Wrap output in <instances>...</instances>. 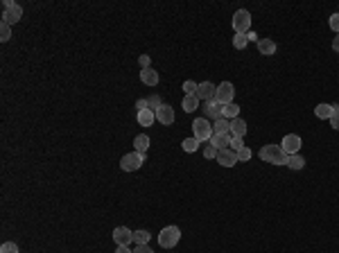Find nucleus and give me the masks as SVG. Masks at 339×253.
<instances>
[{"instance_id":"20","label":"nucleus","mask_w":339,"mask_h":253,"mask_svg":"<svg viewBox=\"0 0 339 253\" xmlns=\"http://www.w3.org/2000/svg\"><path fill=\"white\" fill-rule=\"evenodd\" d=\"M212 134H231V120L219 118L212 124Z\"/></svg>"},{"instance_id":"12","label":"nucleus","mask_w":339,"mask_h":253,"mask_svg":"<svg viewBox=\"0 0 339 253\" xmlns=\"http://www.w3.org/2000/svg\"><path fill=\"white\" fill-rule=\"evenodd\" d=\"M215 91H217V86H212L211 81H202V84H199V88H197V97H199V100L211 102V100H215Z\"/></svg>"},{"instance_id":"28","label":"nucleus","mask_w":339,"mask_h":253,"mask_svg":"<svg viewBox=\"0 0 339 253\" xmlns=\"http://www.w3.org/2000/svg\"><path fill=\"white\" fill-rule=\"evenodd\" d=\"M197 88H199V84H195L192 79L183 81V91H186V95H197Z\"/></svg>"},{"instance_id":"34","label":"nucleus","mask_w":339,"mask_h":253,"mask_svg":"<svg viewBox=\"0 0 339 253\" xmlns=\"http://www.w3.org/2000/svg\"><path fill=\"white\" fill-rule=\"evenodd\" d=\"M330 30H333L335 34H339V14H333V16H330Z\"/></svg>"},{"instance_id":"26","label":"nucleus","mask_w":339,"mask_h":253,"mask_svg":"<svg viewBox=\"0 0 339 253\" xmlns=\"http://www.w3.org/2000/svg\"><path fill=\"white\" fill-rule=\"evenodd\" d=\"M247 43H249V36H247V34H235L233 36V48L235 50H244Z\"/></svg>"},{"instance_id":"32","label":"nucleus","mask_w":339,"mask_h":253,"mask_svg":"<svg viewBox=\"0 0 339 253\" xmlns=\"http://www.w3.org/2000/svg\"><path fill=\"white\" fill-rule=\"evenodd\" d=\"M217 154H219V149L215 145H208L206 149H204V156L206 158H217Z\"/></svg>"},{"instance_id":"35","label":"nucleus","mask_w":339,"mask_h":253,"mask_svg":"<svg viewBox=\"0 0 339 253\" xmlns=\"http://www.w3.org/2000/svg\"><path fill=\"white\" fill-rule=\"evenodd\" d=\"M147 104H149V108H152V111H156V108L161 107V100L156 95H152V97H147Z\"/></svg>"},{"instance_id":"10","label":"nucleus","mask_w":339,"mask_h":253,"mask_svg":"<svg viewBox=\"0 0 339 253\" xmlns=\"http://www.w3.org/2000/svg\"><path fill=\"white\" fill-rule=\"evenodd\" d=\"M113 240L118 247H127L129 242H133V231H129L127 226H118L113 228Z\"/></svg>"},{"instance_id":"18","label":"nucleus","mask_w":339,"mask_h":253,"mask_svg":"<svg viewBox=\"0 0 339 253\" xmlns=\"http://www.w3.org/2000/svg\"><path fill=\"white\" fill-rule=\"evenodd\" d=\"M247 134V122L242 118H235L231 120V136H238V138H244Z\"/></svg>"},{"instance_id":"24","label":"nucleus","mask_w":339,"mask_h":253,"mask_svg":"<svg viewBox=\"0 0 339 253\" xmlns=\"http://www.w3.org/2000/svg\"><path fill=\"white\" fill-rule=\"evenodd\" d=\"M224 118L226 120H235V118H240V107L238 104H228V107H224Z\"/></svg>"},{"instance_id":"25","label":"nucleus","mask_w":339,"mask_h":253,"mask_svg":"<svg viewBox=\"0 0 339 253\" xmlns=\"http://www.w3.org/2000/svg\"><path fill=\"white\" fill-rule=\"evenodd\" d=\"M152 240V233L149 231H133V242L136 244H147Z\"/></svg>"},{"instance_id":"39","label":"nucleus","mask_w":339,"mask_h":253,"mask_svg":"<svg viewBox=\"0 0 339 253\" xmlns=\"http://www.w3.org/2000/svg\"><path fill=\"white\" fill-rule=\"evenodd\" d=\"M138 61H140V68H149V57H147V54H140V59H138Z\"/></svg>"},{"instance_id":"33","label":"nucleus","mask_w":339,"mask_h":253,"mask_svg":"<svg viewBox=\"0 0 339 253\" xmlns=\"http://www.w3.org/2000/svg\"><path fill=\"white\" fill-rule=\"evenodd\" d=\"M251 158V149L249 147H242V149L238 151V161H249Z\"/></svg>"},{"instance_id":"14","label":"nucleus","mask_w":339,"mask_h":253,"mask_svg":"<svg viewBox=\"0 0 339 253\" xmlns=\"http://www.w3.org/2000/svg\"><path fill=\"white\" fill-rule=\"evenodd\" d=\"M231 138H233L231 134H212L211 145H215L219 151H222V149H228V147H231Z\"/></svg>"},{"instance_id":"30","label":"nucleus","mask_w":339,"mask_h":253,"mask_svg":"<svg viewBox=\"0 0 339 253\" xmlns=\"http://www.w3.org/2000/svg\"><path fill=\"white\" fill-rule=\"evenodd\" d=\"M242 147H247V145H244V140H242V138H238V136H233V138H231V147H228V149L240 151Z\"/></svg>"},{"instance_id":"8","label":"nucleus","mask_w":339,"mask_h":253,"mask_svg":"<svg viewBox=\"0 0 339 253\" xmlns=\"http://www.w3.org/2000/svg\"><path fill=\"white\" fill-rule=\"evenodd\" d=\"M301 145H303V140H301V136H297V134H287L285 138H283V143H281L283 151H285L287 156L298 154V151H301Z\"/></svg>"},{"instance_id":"7","label":"nucleus","mask_w":339,"mask_h":253,"mask_svg":"<svg viewBox=\"0 0 339 253\" xmlns=\"http://www.w3.org/2000/svg\"><path fill=\"white\" fill-rule=\"evenodd\" d=\"M192 131H195V138L202 143V140H211L212 138V124L206 118H197L192 122Z\"/></svg>"},{"instance_id":"13","label":"nucleus","mask_w":339,"mask_h":253,"mask_svg":"<svg viewBox=\"0 0 339 253\" xmlns=\"http://www.w3.org/2000/svg\"><path fill=\"white\" fill-rule=\"evenodd\" d=\"M337 111H339L337 104H319V107L314 108V115H317L319 120H330Z\"/></svg>"},{"instance_id":"19","label":"nucleus","mask_w":339,"mask_h":253,"mask_svg":"<svg viewBox=\"0 0 339 253\" xmlns=\"http://www.w3.org/2000/svg\"><path fill=\"white\" fill-rule=\"evenodd\" d=\"M138 122H140V127H152L156 122V113H154L152 108H145V111L138 113Z\"/></svg>"},{"instance_id":"37","label":"nucleus","mask_w":339,"mask_h":253,"mask_svg":"<svg viewBox=\"0 0 339 253\" xmlns=\"http://www.w3.org/2000/svg\"><path fill=\"white\" fill-rule=\"evenodd\" d=\"M330 127H333V129H337V131H339V111H337V113L333 115V118H330Z\"/></svg>"},{"instance_id":"40","label":"nucleus","mask_w":339,"mask_h":253,"mask_svg":"<svg viewBox=\"0 0 339 253\" xmlns=\"http://www.w3.org/2000/svg\"><path fill=\"white\" fill-rule=\"evenodd\" d=\"M333 50H335V52H339V34L335 36V41H333Z\"/></svg>"},{"instance_id":"17","label":"nucleus","mask_w":339,"mask_h":253,"mask_svg":"<svg viewBox=\"0 0 339 253\" xmlns=\"http://www.w3.org/2000/svg\"><path fill=\"white\" fill-rule=\"evenodd\" d=\"M258 52L265 54V57H271V54L276 52V43L271 41V38H260L258 41Z\"/></svg>"},{"instance_id":"21","label":"nucleus","mask_w":339,"mask_h":253,"mask_svg":"<svg viewBox=\"0 0 339 253\" xmlns=\"http://www.w3.org/2000/svg\"><path fill=\"white\" fill-rule=\"evenodd\" d=\"M199 108V97L197 95H186L183 97V111L186 113H192V111H197Z\"/></svg>"},{"instance_id":"9","label":"nucleus","mask_w":339,"mask_h":253,"mask_svg":"<svg viewBox=\"0 0 339 253\" xmlns=\"http://www.w3.org/2000/svg\"><path fill=\"white\" fill-rule=\"evenodd\" d=\"M154 113H156V120H159L161 124H165V127H170V124L174 122V108L170 107V104H161Z\"/></svg>"},{"instance_id":"2","label":"nucleus","mask_w":339,"mask_h":253,"mask_svg":"<svg viewBox=\"0 0 339 253\" xmlns=\"http://www.w3.org/2000/svg\"><path fill=\"white\" fill-rule=\"evenodd\" d=\"M21 18H23L21 5L11 2V0H5V2H2V23H7V25H16Z\"/></svg>"},{"instance_id":"3","label":"nucleus","mask_w":339,"mask_h":253,"mask_svg":"<svg viewBox=\"0 0 339 253\" xmlns=\"http://www.w3.org/2000/svg\"><path fill=\"white\" fill-rule=\"evenodd\" d=\"M179 240H181V231L176 226H165L163 231L159 233V244L163 249L176 247V244H179Z\"/></svg>"},{"instance_id":"22","label":"nucleus","mask_w":339,"mask_h":253,"mask_svg":"<svg viewBox=\"0 0 339 253\" xmlns=\"http://www.w3.org/2000/svg\"><path fill=\"white\" fill-rule=\"evenodd\" d=\"M303 165H305V158H303L301 154L287 156V167H290V170H303Z\"/></svg>"},{"instance_id":"38","label":"nucleus","mask_w":339,"mask_h":253,"mask_svg":"<svg viewBox=\"0 0 339 253\" xmlns=\"http://www.w3.org/2000/svg\"><path fill=\"white\" fill-rule=\"evenodd\" d=\"M136 108H138V113H140V111H145V108H149L147 100H138V102H136Z\"/></svg>"},{"instance_id":"31","label":"nucleus","mask_w":339,"mask_h":253,"mask_svg":"<svg viewBox=\"0 0 339 253\" xmlns=\"http://www.w3.org/2000/svg\"><path fill=\"white\" fill-rule=\"evenodd\" d=\"M0 253H18V247L14 242H5L0 247Z\"/></svg>"},{"instance_id":"11","label":"nucleus","mask_w":339,"mask_h":253,"mask_svg":"<svg viewBox=\"0 0 339 253\" xmlns=\"http://www.w3.org/2000/svg\"><path fill=\"white\" fill-rule=\"evenodd\" d=\"M215 161H217L222 167H233L235 163H240L238 161V151H233V149H222Z\"/></svg>"},{"instance_id":"16","label":"nucleus","mask_w":339,"mask_h":253,"mask_svg":"<svg viewBox=\"0 0 339 253\" xmlns=\"http://www.w3.org/2000/svg\"><path fill=\"white\" fill-rule=\"evenodd\" d=\"M208 115H212L215 120H219V118H224V107L222 104H217L215 100H211V102H206V108H204Z\"/></svg>"},{"instance_id":"1","label":"nucleus","mask_w":339,"mask_h":253,"mask_svg":"<svg viewBox=\"0 0 339 253\" xmlns=\"http://www.w3.org/2000/svg\"><path fill=\"white\" fill-rule=\"evenodd\" d=\"M260 158L271 165H287V154L281 145H265L260 149Z\"/></svg>"},{"instance_id":"27","label":"nucleus","mask_w":339,"mask_h":253,"mask_svg":"<svg viewBox=\"0 0 339 253\" xmlns=\"http://www.w3.org/2000/svg\"><path fill=\"white\" fill-rule=\"evenodd\" d=\"M181 147H183V151L192 154V151H197V147H199V140L197 138H186L183 143H181Z\"/></svg>"},{"instance_id":"29","label":"nucleus","mask_w":339,"mask_h":253,"mask_svg":"<svg viewBox=\"0 0 339 253\" xmlns=\"http://www.w3.org/2000/svg\"><path fill=\"white\" fill-rule=\"evenodd\" d=\"M9 36H11V25L0 23V41H9Z\"/></svg>"},{"instance_id":"23","label":"nucleus","mask_w":339,"mask_h":253,"mask_svg":"<svg viewBox=\"0 0 339 253\" xmlns=\"http://www.w3.org/2000/svg\"><path fill=\"white\" fill-rule=\"evenodd\" d=\"M133 147H136V151L145 154V151H147V147H149V136H145V134L136 136V138H133Z\"/></svg>"},{"instance_id":"5","label":"nucleus","mask_w":339,"mask_h":253,"mask_svg":"<svg viewBox=\"0 0 339 253\" xmlns=\"http://www.w3.org/2000/svg\"><path fill=\"white\" fill-rule=\"evenodd\" d=\"M145 163V154H140V151H131V154H125L120 161V167L125 170V172H136V170H140V165Z\"/></svg>"},{"instance_id":"41","label":"nucleus","mask_w":339,"mask_h":253,"mask_svg":"<svg viewBox=\"0 0 339 253\" xmlns=\"http://www.w3.org/2000/svg\"><path fill=\"white\" fill-rule=\"evenodd\" d=\"M116 253H133V251H129L127 247H118V251Z\"/></svg>"},{"instance_id":"36","label":"nucleus","mask_w":339,"mask_h":253,"mask_svg":"<svg viewBox=\"0 0 339 253\" xmlns=\"http://www.w3.org/2000/svg\"><path fill=\"white\" fill-rule=\"evenodd\" d=\"M133 253H154V251L147 247V244H138V247H136V251H133Z\"/></svg>"},{"instance_id":"15","label":"nucleus","mask_w":339,"mask_h":253,"mask_svg":"<svg viewBox=\"0 0 339 253\" xmlns=\"http://www.w3.org/2000/svg\"><path fill=\"white\" fill-rule=\"evenodd\" d=\"M140 81H143L145 86H156V84H159V72L154 68L140 70Z\"/></svg>"},{"instance_id":"6","label":"nucleus","mask_w":339,"mask_h":253,"mask_svg":"<svg viewBox=\"0 0 339 253\" xmlns=\"http://www.w3.org/2000/svg\"><path fill=\"white\" fill-rule=\"evenodd\" d=\"M233 30L235 34H247L249 32V27H251V14L247 9H238L233 14Z\"/></svg>"},{"instance_id":"4","label":"nucleus","mask_w":339,"mask_h":253,"mask_svg":"<svg viewBox=\"0 0 339 253\" xmlns=\"http://www.w3.org/2000/svg\"><path fill=\"white\" fill-rule=\"evenodd\" d=\"M233 95H235V88L231 81H222L215 91V102L222 104V107H228V104H233Z\"/></svg>"}]
</instances>
